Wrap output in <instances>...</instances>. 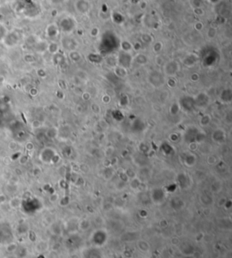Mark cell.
Instances as JSON below:
<instances>
[{
	"label": "cell",
	"instance_id": "cell-1",
	"mask_svg": "<svg viewBox=\"0 0 232 258\" xmlns=\"http://www.w3.org/2000/svg\"><path fill=\"white\" fill-rule=\"evenodd\" d=\"M6 248H7V252H8V253H13V252H15V251L17 249V245H16V244H15V243H11V244H8Z\"/></svg>",
	"mask_w": 232,
	"mask_h": 258
},
{
	"label": "cell",
	"instance_id": "cell-2",
	"mask_svg": "<svg viewBox=\"0 0 232 258\" xmlns=\"http://www.w3.org/2000/svg\"><path fill=\"white\" fill-rule=\"evenodd\" d=\"M6 201V197L5 196H0V204H3Z\"/></svg>",
	"mask_w": 232,
	"mask_h": 258
}]
</instances>
